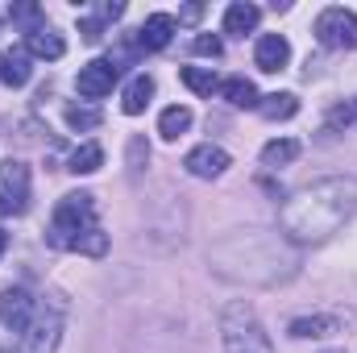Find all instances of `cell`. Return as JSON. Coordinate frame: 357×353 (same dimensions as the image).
Wrapping results in <instances>:
<instances>
[{"instance_id":"12","label":"cell","mask_w":357,"mask_h":353,"mask_svg":"<svg viewBox=\"0 0 357 353\" xmlns=\"http://www.w3.org/2000/svg\"><path fill=\"white\" fill-rule=\"evenodd\" d=\"M175 38V17L171 13H150L137 29V50H162Z\"/></svg>"},{"instance_id":"24","label":"cell","mask_w":357,"mask_h":353,"mask_svg":"<svg viewBox=\"0 0 357 353\" xmlns=\"http://www.w3.org/2000/svg\"><path fill=\"white\" fill-rule=\"evenodd\" d=\"M100 121H104L100 108H79V104L67 108V125H71V129H100Z\"/></svg>"},{"instance_id":"21","label":"cell","mask_w":357,"mask_h":353,"mask_svg":"<svg viewBox=\"0 0 357 353\" xmlns=\"http://www.w3.org/2000/svg\"><path fill=\"white\" fill-rule=\"evenodd\" d=\"M187 129H191V108H183V104L162 108V117H158V133H162L167 142H178Z\"/></svg>"},{"instance_id":"6","label":"cell","mask_w":357,"mask_h":353,"mask_svg":"<svg viewBox=\"0 0 357 353\" xmlns=\"http://www.w3.org/2000/svg\"><path fill=\"white\" fill-rule=\"evenodd\" d=\"M63 341V303L50 299L33 312L29 329H25V350L21 353H54Z\"/></svg>"},{"instance_id":"5","label":"cell","mask_w":357,"mask_h":353,"mask_svg":"<svg viewBox=\"0 0 357 353\" xmlns=\"http://www.w3.org/2000/svg\"><path fill=\"white\" fill-rule=\"evenodd\" d=\"M316 42L324 50H357V13L354 8H324L316 17Z\"/></svg>"},{"instance_id":"34","label":"cell","mask_w":357,"mask_h":353,"mask_svg":"<svg viewBox=\"0 0 357 353\" xmlns=\"http://www.w3.org/2000/svg\"><path fill=\"white\" fill-rule=\"evenodd\" d=\"M354 117H357V100H354Z\"/></svg>"},{"instance_id":"22","label":"cell","mask_w":357,"mask_h":353,"mask_svg":"<svg viewBox=\"0 0 357 353\" xmlns=\"http://www.w3.org/2000/svg\"><path fill=\"white\" fill-rule=\"evenodd\" d=\"M258 112H262L266 121H291V117L299 112V100H295L291 91H274V96H262Z\"/></svg>"},{"instance_id":"18","label":"cell","mask_w":357,"mask_h":353,"mask_svg":"<svg viewBox=\"0 0 357 353\" xmlns=\"http://www.w3.org/2000/svg\"><path fill=\"white\" fill-rule=\"evenodd\" d=\"M220 96H225V104H233V108H258V104H262L258 88H254L245 75H233V80H225V84H220Z\"/></svg>"},{"instance_id":"8","label":"cell","mask_w":357,"mask_h":353,"mask_svg":"<svg viewBox=\"0 0 357 353\" xmlns=\"http://www.w3.org/2000/svg\"><path fill=\"white\" fill-rule=\"evenodd\" d=\"M116 75H121V67L112 59H91L88 67H79L75 88H79L84 100H100V96H108V91L116 88Z\"/></svg>"},{"instance_id":"16","label":"cell","mask_w":357,"mask_h":353,"mask_svg":"<svg viewBox=\"0 0 357 353\" xmlns=\"http://www.w3.org/2000/svg\"><path fill=\"white\" fill-rule=\"evenodd\" d=\"M29 75H33V67H29V54L25 50H0V84L25 88Z\"/></svg>"},{"instance_id":"7","label":"cell","mask_w":357,"mask_h":353,"mask_svg":"<svg viewBox=\"0 0 357 353\" xmlns=\"http://www.w3.org/2000/svg\"><path fill=\"white\" fill-rule=\"evenodd\" d=\"M0 212L4 216L29 212V167L17 163V158L0 163Z\"/></svg>"},{"instance_id":"3","label":"cell","mask_w":357,"mask_h":353,"mask_svg":"<svg viewBox=\"0 0 357 353\" xmlns=\"http://www.w3.org/2000/svg\"><path fill=\"white\" fill-rule=\"evenodd\" d=\"M46 241L54 250H79L100 258L108 250V233L100 229L96 220V195L88 191H71L54 204V216H50V229H46Z\"/></svg>"},{"instance_id":"28","label":"cell","mask_w":357,"mask_h":353,"mask_svg":"<svg viewBox=\"0 0 357 353\" xmlns=\"http://www.w3.org/2000/svg\"><path fill=\"white\" fill-rule=\"evenodd\" d=\"M79 33H84V42H100V38H104V25H100L96 17H84V21H79Z\"/></svg>"},{"instance_id":"32","label":"cell","mask_w":357,"mask_h":353,"mask_svg":"<svg viewBox=\"0 0 357 353\" xmlns=\"http://www.w3.org/2000/svg\"><path fill=\"white\" fill-rule=\"evenodd\" d=\"M4 250H8V233L0 229V258H4Z\"/></svg>"},{"instance_id":"26","label":"cell","mask_w":357,"mask_h":353,"mask_svg":"<svg viewBox=\"0 0 357 353\" xmlns=\"http://www.w3.org/2000/svg\"><path fill=\"white\" fill-rule=\"evenodd\" d=\"M191 50H195V54H204V59H220L225 42H220L216 33H195V38H191Z\"/></svg>"},{"instance_id":"33","label":"cell","mask_w":357,"mask_h":353,"mask_svg":"<svg viewBox=\"0 0 357 353\" xmlns=\"http://www.w3.org/2000/svg\"><path fill=\"white\" fill-rule=\"evenodd\" d=\"M324 353H345V350H324Z\"/></svg>"},{"instance_id":"23","label":"cell","mask_w":357,"mask_h":353,"mask_svg":"<svg viewBox=\"0 0 357 353\" xmlns=\"http://www.w3.org/2000/svg\"><path fill=\"white\" fill-rule=\"evenodd\" d=\"M178 80L195 91V96H212V91H220V80H216V71H212V67H183V71H178Z\"/></svg>"},{"instance_id":"17","label":"cell","mask_w":357,"mask_h":353,"mask_svg":"<svg viewBox=\"0 0 357 353\" xmlns=\"http://www.w3.org/2000/svg\"><path fill=\"white\" fill-rule=\"evenodd\" d=\"M150 100H154V80L150 75H137V80H129V88L121 91V112L125 117H137V112H146Z\"/></svg>"},{"instance_id":"20","label":"cell","mask_w":357,"mask_h":353,"mask_svg":"<svg viewBox=\"0 0 357 353\" xmlns=\"http://www.w3.org/2000/svg\"><path fill=\"white\" fill-rule=\"evenodd\" d=\"M104 167V146H96V142H84L71 158H67V171L71 175H96Z\"/></svg>"},{"instance_id":"30","label":"cell","mask_w":357,"mask_h":353,"mask_svg":"<svg viewBox=\"0 0 357 353\" xmlns=\"http://www.w3.org/2000/svg\"><path fill=\"white\" fill-rule=\"evenodd\" d=\"M349 121H354V108H345V104L328 112V125H349Z\"/></svg>"},{"instance_id":"27","label":"cell","mask_w":357,"mask_h":353,"mask_svg":"<svg viewBox=\"0 0 357 353\" xmlns=\"http://www.w3.org/2000/svg\"><path fill=\"white\" fill-rule=\"evenodd\" d=\"M146 163H150V146H146V137H133V142H129V167L142 171Z\"/></svg>"},{"instance_id":"9","label":"cell","mask_w":357,"mask_h":353,"mask_svg":"<svg viewBox=\"0 0 357 353\" xmlns=\"http://www.w3.org/2000/svg\"><path fill=\"white\" fill-rule=\"evenodd\" d=\"M33 312H38V303H33V295H29L25 287H4V291H0V324H4V329L25 333L29 320H33Z\"/></svg>"},{"instance_id":"1","label":"cell","mask_w":357,"mask_h":353,"mask_svg":"<svg viewBox=\"0 0 357 353\" xmlns=\"http://www.w3.org/2000/svg\"><path fill=\"white\" fill-rule=\"evenodd\" d=\"M357 216V175H328L299 187L282 208L278 225L291 246H324Z\"/></svg>"},{"instance_id":"31","label":"cell","mask_w":357,"mask_h":353,"mask_svg":"<svg viewBox=\"0 0 357 353\" xmlns=\"http://www.w3.org/2000/svg\"><path fill=\"white\" fill-rule=\"evenodd\" d=\"M199 13H204L199 4H187V8H183V21H199Z\"/></svg>"},{"instance_id":"13","label":"cell","mask_w":357,"mask_h":353,"mask_svg":"<svg viewBox=\"0 0 357 353\" xmlns=\"http://www.w3.org/2000/svg\"><path fill=\"white\" fill-rule=\"evenodd\" d=\"M25 54H29V59H46V63H54V59L67 54V42H63V33H54L50 25H42V29L25 33Z\"/></svg>"},{"instance_id":"2","label":"cell","mask_w":357,"mask_h":353,"mask_svg":"<svg viewBox=\"0 0 357 353\" xmlns=\"http://www.w3.org/2000/svg\"><path fill=\"white\" fill-rule=\"evenodd\" d=\"M208 262L220 278L245 283V287H274L295 274L299 254L287 237L266 233V229H237L225 241L208 250Z\"/></svg>"},{"instance_id":"11","label":"cell","mask_w":357,"mask_h":353,"mask_svg":"<svg viewBox=\"0 0 357 353\" xmlns=\"http://www.w3.org/2000/svg\"><path fill=\"white\" fill-rule=\"evenodd\" d=\"M254 63H258V71H282L287 63H291V42L282 38V33H262L258 38V46H254Z\"/></svg>"},{"instance_id":"10","label":"cell","mask_w":357,"mask_h":353,"mask_svg":"<svg viewBox=\"0 0 357 353\" xmlns=\"http://www.w3.org/2000/svg\"><path fill=\"white\" fill-rule=\"evenodd\" d=\"M229 150H220V146H212V142H204V146H195V150H187V158H183V167H187V175L195 179H220L229 171Z\"/></svg>"},{"instance_id":"14","label":"cell","mask_w":357,"mask_h":353,"mask_svg":"<svg viewBox=\"0 0 357 353\" xmlns=\"http://www.w3.org/2000/svg\"><path fill=\"white\" fill-rule=\"evenodd\" d=\"M337 329H341L337 316H295V320L287 324V333H291L295 341H324V337H333Z\"/></svg>"},{"instance_id":"29","label":"cell","mask_w":357,"mask_h":353,"mask_svg":"<svg viewBox=\"0 0 357 353\" xmlns=\"http://www.w3.org/2000/svg\"><path fill=\"white\" fill-rule=\"evenodd\" d=\"M121 13H125L121 0H116V4H96V21H100V25H104V21H116Z\"/></svg>"},{"instance_id":"35","label":"cell","mask_w":357,"mask_h":353,"mask_svg":"<svg viewBox=\"0 0 357 353\" xmlns=\"http://www.w3.org/2000/svg\"><path fill=\"white\" fill-rule=\"evenodd\" d=\"M0 353H17V350H0Z\"/></svg>"},{"instance_id":"15","label":"cell","mask_w":357,"mask_h":353,"mask_svg":"<svg viewBox=\"0 0 357 353\" xmlns=\"http://www.w3.org/2000/svg\"><path fill=\"white\" fill-rule=\"evenodd\" d=\"M258 21H262V8H258V4H250V0H237V4H229V8H225V33H233V38L254 33V29H258Z\"/></svg>"},{"instance_id":"25","label":"cell","mask_w":357,"mask_h":353,"mask_svg":"<svg viewBox=\"0 0 357 353\" xmlns=\"http://www.w3.org/2000/svg\"><path fill=\"white\" fill-rule=\"evenodd\" d=\"M8 17H13V21H21V25H29L25 33L42 29V8H38V4H8Z\"/></svg>"},{"instance_id":"4","label":"cell","mask_w":357,"mask_h":353,"mask_svg":"<svg viewBox=\"0 0 357 353\" xmlns=\"http://www.w3.org/2000/svg\"><path fill=\"white\" fill-rule=\"evenodd\" d=\"M220 337H225V353H274L266 324L250 303H229L220 312Z\"/></svg>"},{"instance_id":"19","label":"cell","mask_w":357,"mask_h":353,"mask_svg":"<svg viewBox=\"0 0 357 353\" xmlns=\"http://www.w3.org/2000/svg\"><path fill=\"white\" fill-rule=\"evenodd\" d=\"M299 142L295 137H274V142H266L262 146V167H270V171H278V167H291L295 158H299Z\"/></svg>"}]
</instances>
